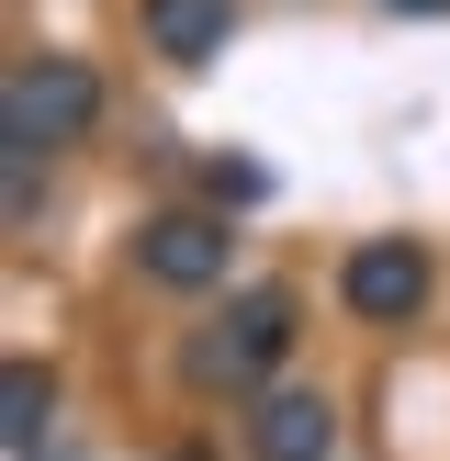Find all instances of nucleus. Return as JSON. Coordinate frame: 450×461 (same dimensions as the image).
I'll return each instance as SVG.
<instances>
[{
    "mask_svg": "<svg viewBox=\"0 0 450 461\" xmlns=\"http://www.w3.org/2000/svg\"><path fill=\"white\" fill-rule=\"evenodd\" d=\"M282 349H292V293L248 282V293H225V315L180 349V383H192V394H248V383L282 372Z\"/></svg>",
    "mask_w": 450,
    "mask_h": 461,
    "instance_id": "nucleus-1",
    "label": "nucleus"
},
{
    "mask_svg": "<svg viewBox=\"0 0 450 461\" xmlns=\"http://www.w3.org/2000/svg\"><path fill=\"white\" fill-rule=\"evenodd\" d=\"M90 124H102V79L79 57H12V79H0V147L12 158H45Z\"/></svg>",
    "mask_w": 450,
    "mask_h": 461,
    "instance_id": "nucleus-2",
    "label": "nucleus"
},
{
    "mask_svg": "<svg viewBox=\"0 0 450 461\" xmlns=\"http://www.w3.org/2000/svg\"><path fill=\"white\" fill-rule=\"evenodd\" d=\"M338 304H349L360 327H417V304H428V248L360 237L349 259H338Z\"/></svg>",
    "mask_w": 450,
    "mask_h": 461,
    "instance_id": "nucleus-3",
    "label": "nucleus"
},
{
    "mask_svg": "<svg viewBox=\"0 0 450 461\" xmlns=\"http://www.w3.org/2000/svg\"><path fill=\"white\" fill-rule=\"evenodd\" d=\"M225 259H237V225L225 214H147L135 225V270H147L158 293H214Z\"/></svg>",
    "mask_w": 450,
    "mask_h": 461,
    "instance_id": "nucleus-4",
    "label": "nucleus"
},
{
    "mask_svg": "<svg viewBox=\"0 0 450 461\" xmlns=\"http://www.w3.org/2000/svg\"><path fill=\"white\" fill-rule=\"evenodd\" d=\"M338 450V405L304 394V383H270L248 405V461H327Z\"/></svg>",
    "mask_w": 450,
    "mask_h": 461,
    "instance_id": "nucleus-5",
    "label": "nucleus"
},
{
    "mask_svg": "<svg viewBox=\"0 0 450 461\" xmlns=\"http://www.w3.org/2000/svg\"><path fill=\"white\" fill-rule=\"evenodd\" d=\"M225 34H237V0H147V45L169 68H214Z\"/></svg>",
    "mask_w": 450,
    "mask_h": 461,
    "instance_id": "nucleus-6",
    "label": "nucleus"
},
{
    "mask_svg": "<svg viewBox=\"0 0 450 461\" xmlns=\"http://www.w3.org/2000/svg\"><path fill=\"white\" fill-rule=\"evenodd\" d=\"M45 417H57V383H45L34 360H12V372H0V450L34 461L45 450Z\"/></svg>",
    "mask_w": 450,
    "mask_h": 461,
    "instance_id": "nucleus-7",
    "label": "nucleus"
},
{
    "mask_svg": "<svg viewBox=\"0 0 450 461\" xmlns=\"http://www.w3.org/2000/svg\"><path fill=\"white\" fill-rule=\"evenodd\" d=\"M270 169H248V158H214V203H259Z\"/></svg>",
    "mask_w": 450,
    "mask_h": 461,
    "instance_id": "nucleus-8",
    "label": "nucleus"
},
{
    "mask_svg": "<svg viewBox=\"0 0 450 461\" xmlns=\"http://www.w3.org/2000/svg\"><path fill=\"white\" fill-rule=\"evenodd\" d=\"M372 12H405V23H428V12H450V0H372Z\"/></svg>",
    "mask_w": 450,
    "mask_h": 461,
    "instance_id": "nucleus-9",
    "label": "nucleus"
}]
</instances>
